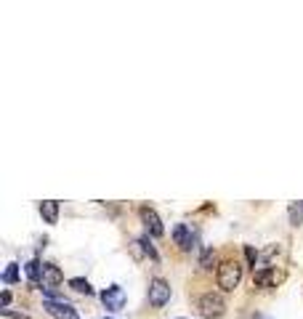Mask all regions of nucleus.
<instances>
[{"instance_id": "f257e3e1", "label": "nucleus", "mask_w": 303, "mask_h": 319, "mask_svg": "<svg viewBox=\"0 0 303 319\" xmlns=\"http://www.w3.org/2000/svg\"><path fill=\"white\" fill-rule=\"evenodd\" d=\"M215 279H218V287L223 293H234L239 282H242V263H239L237 258H229L223 261L218 266V274H215Z\"/></svg>"}, {"instance_id": "f03ea898", "label": "nucleus", "mask_w": 303, "mask_h": 319, "mask_svg": "<svg viewBox=\"0 0 303 319\" xmlns=\"http://www.w3.org/2000/svg\"><path fill=\"white\" fill-rule=\"evenodd\" d=\"M197 311L205 319H218L226 314V301H223V295L221 293H202L200 298H197Z\"/></svg>"}, {"instance_id": "7ed1b4c3", "label": "nucleus", "mask_w": 303, "mask_h": 319, "mask_svg": "<svg viewBox=\"0 0 303 319\" xmlns=\"http://www.w3.org/2000/svg\"><path fill=\"white\" fill-rule=\"evenodd\" d=\"M146 295H149V306L152 309H162L170 301V285L162 277H154L149 282V293Z\"/></svg>"}, {"instance_id": "20e7f679", "label": "nucleus", "mask_w": 303, "mask_h": 319, "mask_svg": "<svg viewBox=\"0 0 303 319\" xmlns=\"http://www.w3.org/2000/svg\"><path fill=\"white\" fill-rule=\"evenodd\" d=\"M138 215H141V221H144V226H146V231H149V237H162L165 234V226H162V221H160V215L154 213L152 208H141L138 210Z\"/></svg>"}, {"instance_id": "39448f33", "label": "nucleus", "mask_w": 303, "mask_h": 319, "mask_svg": "<svg viewBox=\"0 0 303 319\" xmlns=\"http://www.w3.org/2000/svg\"><path fill=\"white\" fill-rule=\"evenodd\" d=\"M45 311L56 319H77V311L69 301H45Z\"/></svg>"}, {"instance_id": "423d86ee", "label": "nucleus", "mask_w": 303, "mask_h": 319, "mask_svg": "<svg viewBox=\"0 0 303 319\" xmlns=\"http://www.w3.org/2000/svg\"><path fill=\"white\" fill-rule=\"evenodd\" d=\"M101 301H104L106 309L117 311V309H122V303H125V293H122V287L112 285V287H106V290L101 293Z\"/></svg>"}, {"instance_id": "0eeeda50", "label": "nucleus", "mask_w": 303, "mask_h": 319, "mask_svg": "<svg viewBox=\"0 0 303 319\" xmlns=\"http://www.w3.org/2000/svg\"><path fill=\"white\" fill-rule=\"evenodd\" d=\"M253 282L258 287H274L277 282H282V271H277V269H258L253 274Z\"/></svg>"}, {"instance_id": "6e6552de", "label": "nucleus", "mask_w": 303, "mask_h": 319, "mask_svg": "<svg viewBox=\"0 0 303 319\" xmlns=\"http://www.w3.org/2000/svg\"><path fill=\"white\" fill-rule=\"evenodd\" d=\"M61 282H64V274H61V269L53 266V263H43V287L53 290V287H59Z\"/></svg>"}, {"instance_id": "1a4fd4ad", "label": "nucleus", "mask_w": 303, "mask_h": 319, "mask_svg": "<svg viewBox=\"0 0 303 319\" xmlns=\"http://www.w3.org/2000/svg\"><path fill=\"white\" fill-rule=\"evenodd\" d=\"M173 242L181 247V250H192L194 247V234H192V229L186 226V223H178V226L173 229Z\"/></svg>"}, {"instance_id": "9d476101", "label": "nucleus", "mask_w": 303, "mask_h": 319, "mask_svg": "<svg viewBox=\"0 0 303 319\" xmlns=\"http://www.w3.org/2000/svg\"><path fill=\"white\" fill-rule=\"evenodd\" d=\"M40 215L45 223H56L59 221V202L56 200H43L40 202Z\"/></svg>"}, {"instance_id": "9b49d317", "label": "nucleus", "mask_w": 303, "mask_h": 319, "mask_svg": "<svg viewBox=\"0 0 303 319\" xmlns=\"http://www.w3.org/2000/svg\"><path fill=\"white\" fill-rule=\"evenodd\" d=\"M27 277H29V285H32V287H40L43 285V263L37 261V258L27 263Z\"/></svg>"}, {"instance_id": "f8f14e48", "label": "nucleus", "mask_w": 303, "mask_h": 319, "mask_svg": "<svg viewBox=\"0 0 303 319\" xmlns=\"http://www.w3.org/2000/svg\"><path fill=\"white\" fill-rule=\"evenodd\" d=\"M69 287H72L75 293H83V295H93V287L88 279H83V277H72L69 279Z\"/></svg>"}, {"instance_id": "ddd939ff", "label": "nucleus", "mask_w": 303, "mask_h": 319, "mask_svg": "<svg viewBox=\"0 0 303 319\" xmlns=\"http://www.w3.org/2000/svg\"><path fill=\"white\" fill-rule=\"evenodd\" d=\"M213 263H215V250L213 247H205V250L200 253V266L202 269H213Z\"/></svg>"}, {"instance_id": "4468645a", "label": "nucleus", "mask_w": 303, "mask_h": 319, "mask_svg": "<svg viewBox=\"0 0 303 319\" xmlns=\"http://www.w3.org/2000/svg\"><path fill=\"white\" fill-rule=\"evenodd\" d=\"M3 282H5V285L19 282V266H16V263H8V269L3 271Z\"/></svg>"}, {"instance_id": "2eb2a0df", "label": "nucleus", "mask_w": 303, "mask_h": 319, "mask_svg": "<svg viewBox=\"0 0 303 319\" xmlns=\"http://www.w3.org/2000/svg\"><path fill=\"white\" fill-rule=\"evenodd\" d=\"M138 242H141V245H144V253H146V255H149V258H152V261H160V255H157V250H154V245L149 242V234H146V237H141V239H138Z\"/></svg>"}, {"instance_id": "dca6fc26", "label": "nucleus", "mask_w": 303, "mask_h": 319, "mask_svg": "<svg viewBox=\"0 0 303 319\" xmlns=\"http://www.w3.org/2000/svg\"><path fill=\"white\" fill-rule=\"evenodd\" d=\"M290 223H293V226H301V223H303V213H301L298 205H290Z\"/></svg>"}, {"instance_id": "f3484780", "label": "nucleus", "mask_w": 303, "mask_h": 319, "mask_svg": "<svg viewBox=\"0 0 303 319\" xmlns=\"http://www.w3.org/2000/svg\"><path fill=\"white\" fill-rule=\"evenodd\" d=\"M245 258H247V263H250V266H255V261H258V253H255L253 247L247 245V247H245Z\"/></svg>"}, {"instance_id": "a211bd4d", "label": "nucleus", "mask_w": 303, "mask_h": 319, "mask_svg": "<svg viewBox=\"0 0 303 319\" xmlns=\"http://www.w3.org/2000/svg\"><path fill=\"white\" fill-rule=\"evenodd\" d=\"M0 303H3V309L11 303V293H8V290H3V295H0Z\"/></svg>"}, {"instance_id": "6ab92c4d", "label": "nucleus", "mask_w": 303, "mask_h": 319, "mask_svg": "<svg viewBox=\"0 0 303 319\" xmlns=\"http://www.w3.org/2000/svg\"><path fill=\"white\" fill-rule=\"evenodd\" d=\"M104 319H112V317H104Z\"/></svg>"}]
</instances>
